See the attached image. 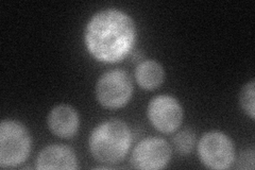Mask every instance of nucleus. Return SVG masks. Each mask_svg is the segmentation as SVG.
<instances>
[{
  "instance_id": "39448f33",
  "label": "nucleus",
  "mask_w": 255,
  "mask_h": 170,
  "mask_svg": "<svg viewBox=\"0 0 255 170\" xmlns=\"http://www.w3.org/2000/svg\"><path fill=\"white\" fill-rule=\"evenodd\" d=\"M197 151L201 163L211 169H228L235 162L233 141L219 131L205 133L198 143Z\"/></svg>"
},
{
  "instance_id": "f257e3e1",
  "label": "nucleus",
  "mask_w": 255,
  "mask_h": 170,
  "mask_svg": "<svg viewBox=\"0 0 255 170\" xmlns=\"http://www.w3.org/2000/svg\"><path fill=\"white\" fill-rule=\"evenodd\" d=\"M136 35V26L129 14L117 9H105L95 13L87 21L84 44L94 59L114 64L132 51Z\"/></svg>"
},
{
  "instance_id": "9b49d317",
  "label": "nucleus",
  "mask_w": 255,
  "mask_h": 170,
  "mask_svg": "<svg viewBox=\"0 0 255 170\" xmlns=\"http://www.w3.org/2000/svg\"><path fill=\"white\" fill-rule=\"evenodd\" d=\"M196 133L191 129L180 131L173 137V145L181 156H188L195 149Z\"/></svg>"
},
{
  "instance_id": "1a4fd4ad",
  "label": "nucleus",
  "mask_w": 255,
  "mask_h": 170,
  "mask_svg": "<svg viewBox=\"0 0 255 170\" xmlns=\"http://www.w3.org/2000/svg\"><path fill=\"white\" fill-rule=\"evenodd\" d=\"M47 125L49 130L60 139H73L80 127L77 110L68 104H59L48 114Z\"/></svg>"
},
{
  "instance_id": "ddd939ff",
  "label": "nucleus",
  "mask_w": 255,
  "mask_h": 170,
  "mask_svg": "<svg viewBox=\"0 0 255 170\" xmlns=\"http://www.w3.org/2000/svg\"><path fill=\"white\" fill-rule=\"evenodd\" d=\"M237 168L239 169H254V151L253 150H246L241 153V156L238 158V164Z\"/></svg>"
},
{
  "instance_id": "20e7f679",
  "label": "nucleus",
  "mask_w": 255,
  "mask_h": 170,
  "mask_svg": "<svg viewBox=\"0 0 255 170\" xmlns=\"http://www.w3.org/2000/svg\"><path fill=\"white\" fill-rule=\"evenodd\" d=\"M96 98L106 109H121L129 103L133 82L126 70L113 69L101 75L95 87Z\"/></svg>"
},
{
  "instance_id": "f03ea898",
  "label": "nucleus",
  "mask_w": 255,
  "mask_h": 170,
  "mask_svg": "<svg viewBox=\"0 0 255 170\" xmlns=\"http://www.w3.org/2000/svg\"><path fill=\"white\" fill-rule=\"evenodd\" d=\"M131 144V129L121 119H111L98 125L89 140L92 156L105 164L122 162L129 152Z\"/></svg>"
},
{
  "instance_id": "9d476101",
  "label": "nucleus",
  "mask_w": 255,
  "mask_h": 170,
  "mask_svg": "<svg viewBox=\"0 0 255 170\" xmlns=\"http://www.w3.org/2000/svg\"><path fill=\"white\" fill-rule=\"evenodd\" d=\"M135 79L142 90L152 91L163 84L165 70L158 62L146 60L140 62L135 69Z\"/></svg>"
},
{
  "instance_id": "6e6552de",
  "label": "nucleus",
  "mask_w": 255,
  "mask_h": 170,
  "mask_svg": "<svg viewBox=\"0 0 255 170\" xmlns=\"http://www.w3.org/2000/svg\"><path fill=\"white\" fill-rule=\"evenodd\" d=\"M38 170H75L79 168V162L74 150L65 145H49L38 153L36 159Z\"/></svg>"
},
{
  "instance_id": "7ed1b4c3",
  "label": "nucleus",
  "mask_w": 255,
  "mask_h": 170,
  "mask_svg": "<svg viewBox=\"0 0 255 170\" xmlns=\"http://www.w3.org/2000/svg\"><path fill=\"white\" fill-rule=\"evenodd\" d=\"M31 135L27 127L16 120L0 124V166L12 168L21 165L30 156Z\"/></svg>"
},
{
  "instance_id": "f8f14e48",
  "label": "nucleus",
  "mask_w": 255,
  "mask_h": 170,
  "mask_svg": "<svg viewBox=\"0 0 255 170\" xmlns=\"http://www.w3.org/2000/svg\"><path fill=\"white\" fill-rule=\"evenodd\" d=\"M255 81L251 80L250 82L244 85L241 94H239V103L242 109L251 119L255 118Z\"/></svg>"
},
{
  "instance_id": "0eeeda50",
  "label": "nucleus",
  "mask_w": 255,
  "mask_h": 170,
  "mask_svg": "<svg viewBox=\"0 0 255 170\" xmlns=\"http://www.w3.org/2000/svg\"><path fill=\"white\" fill-rule=\"evenodd\" d=\"M171 149L161 137H147L140 141L131 155L133 168L143 170L163 169L169 164Z\"/></svg>"
},
{
  "instance_id": "423d86ee",
  "label": "nucleus",
  "mask_w": 255,
  "mask_h": 170,
  "mask_svg": "<svg viewBox=\"0 0 255 170\" xmlns=\"http://www.w3.org/2000/svg\"><path fill=\"white\" fill-rule=\"evenodd\" d=\"M147 114L150 124L162 133H172L180 128L184 112L179 100L169 95H159L150 100Z\"/></svg>"
}]
</instances>
